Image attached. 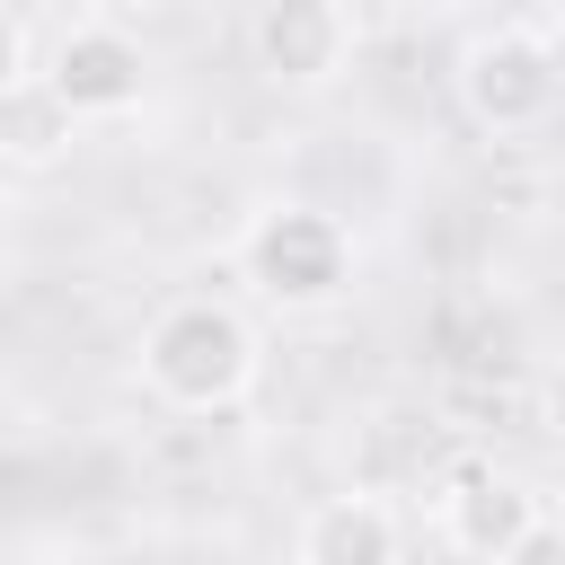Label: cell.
<instances>
[{"mask_svg":"<svg viewBox=\"0 0 565 565\" xmlns=\"http://www.w3.org/2000/svg\"><path fill=\"white\" fill-rule=\"evenodd\" d=\"M247 53L274 88H327L353 62V9L344 0H256L247 18Z\"/></svg>","mask_w":565,"mask_h":565,"instance_id":"obj_5","label":"cell"},{"mask_svg":"<svg viewBox=\"0 0 565 565\" xmlns=\"http://www.w3.org/2000/svg\"><path fill=\"white\" fill-rule=\"evenodd\" d=\"M238 274L256 282V300H274L282 318H309V309H335L362 274V247L335 212L300 203V194H274L238 221Z\"/></svg>","mask_w":565,"mask_h":565,"instance_id":"obj_2","label":"cell"},{"mask_svg":"<svg viewBox=\"0 0 565 565\" xmlns=\"http://www.w3.org/2000/svg\"><path fill=\"white\" fill-rule=\"evenodd\" d=\"M44 88L62 97L71 124H115V115H132V106L150 97V53H141L124 26L88 18V26H62V35H53Z\"/></svg>","mask_w":565,"mask_h":565,"instance_id":"obj_4","label":"cell"},{"mask_svg":"<svg viewBox=\"0 0 565 565\" xmlns=\"http://www.w3.org/2000/svg\"><path fill=\"white\" fill-rule=\"evenodd\" d=\"M0 141H9V168L18 177H35V168H53L62 150H71V115H62V97L35 79V88H9L0 97Z\"/></svg>","mask_w":565,"mask_h":565,"instance_id":"obj_8","label":"cell"},{"mask_svg":"<svg viewBox=\"0 0 565 565\" xmlns=\"http://www.w3.org/2000/svg\"><path fill=\"white\" fill-rule=\"evenodd\" d=\"M397 556H406V530L380 494H327L291 530V565H397Z\"/></svg>","mask_w":565,"mask_h":565,"instance_id":"obj_7","label":"cell"},{"mask_svg":"<svg viewBox=\"0 0 565 565\" xmlns=\"http://www.w3.org/2000/svg\"><path fill=\"white\" fill-rule=\"evenodd\" d=\"M503 565H565V512H539V530H530Z\"/></svg>","mask_w":565,"mask_h":565,"instance_id":"obj_9","label":"cell"},{"mask_svg":"<svg viewBox=\"0 0 565 565\" xmlns=\"http://www.w3.org/2000/svg\"><path fill=\"white\" fill-rule=\"evenodd\" d=\"M556 44H565V0H556Z\"/></svg>","mask_w":565,"mask_h":565,"instance_id":"obj_10","label":"cell"},{"mask_svg":"<svg viewBox=\"0 0 565 565\" xmlns=\"http://www.w3.org/2000/svg\"><path fill=\"white\" fill-rule=\"evenodd\" d=\"M433 512H441V539L459 547V556H477V565H503L530 530H539V486L530 477H512V468H459L441 494H433Z\"/></svg>","mask_w":565,"mask_h":565,"instance_id":"obj_6","label":"cell"},{"mask_svg":"<svg viewBox=\"0 0 565 565\" xmlns=\"http://www.w3.org/2000/svg\"><path fill=\"white\" fill-rule=\"evenodd\" d=\"M256 380H265V335L247 309L212 291H185L141 327V388L177 415H230Z\"/></svg>","mask_w":565,"mask_h":565,"instance_id":"obj_1","label":"cell"},{"mask_svg":"<svg viewBox=\"0 0 565 565\" xmlns=\"http://www.w3.org/2000/svg\"><path fill=\"white\" fill-rule=\"evenodd\" d=\"M450 88L468 106V124L486 132H539L565 97V44L539 35V26H486L459 44L450 62Z\"/></svg>","mask_w":565,"mask_h":565,"instance_id":"obj_3","label":"cell"}]
</instances>
